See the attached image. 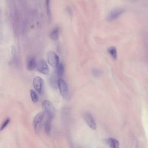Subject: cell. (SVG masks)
Returning <instances> with one entry per match:
<instances>
[{
	"mask_svg": "<svg viewBox=\"0 0 148 148\" xmlns=\"http://www.w3.org/2000/svg\"><path fill=\"white\" fill-rule=\"evenodd\" d=\"M50 0H46V10L48 17L50 18L51 14H50Z\"/></svg>",
	"mask_w": 148,
	"mask_h": 148,
	"instance_id": "17",
	"label": "cell"
},
{
	"mask_svg": "<svg viewBox=\"0 0 148 148\" xmlns=\"http://www.w3.org/2000/svg\"><path fill=\"white\" fill-rule=\"evenodd\" d=\"M103 143L112 148H118L119 147V143L116 139L112 138H108L103 140Z\"/></svg>",
	"mask_w": 148,
	"mask_h": 148,
	"instance_id": "10",
	"label": "cell"
},
{
	"mask_svg": "<svg viewBox=\"0 0 148 148\" xmlns=\"http://www.w3.org/2000/svg\"><path fill=\"white\" fill-rule=\"evenodd\" d=\"M33 88L39 94L43 93L44 89V81L40 77H36L33 80Z\"/></svg>",
	"mask_w": 148,
	"mask_h": 148,
	"instance_id": "6",
	"label": "cell"
},
{
	"mask_svg": "<svg viewBox=\"0 0 148 148\" xmlns=\"http://www.w3.org/2000/svg\"><path fill=\"white\" fill-rule=\"evenodd\" d=\"M37 63L35 57L31 56L28 58L26 60V68L28 70L32 71L34 70L37 66Z\"/></svg>",
	"mask_w": 148,
	"mask_h": 148,
	"instance_id": "9",
	"label": "cell"
},
{
	"mask_svg": "<svg viewBox=\"0 0 148 148\" xmlns=\"http://www.w3.org/2000/svg\"><path fill=\"white\" fill-rule=\"evenodd\" d=\"M46 60L49 65L56 68L60 63L59 57L53 51H49L46 55Z\"/></svg>",
	"mask_w": 148,
	"mask_h": 148,
	"instance_id": "3",
	"label": "cell"
},
{
	"mask_svg": "<svg viewBox=\"0 0 148 148\" xmlns=\"http://www.w3.org/2000/svg\"><path fill=\"white\" fill-rule=\"evenodd\" d=\"M30 95H31V99L32 102L34 103H37L39 101V97L36 93V92L33 90H30Z\"/></svg>",
	"mask_w": 148,
	"mask_h": 148,
	"instance_id": "16",
	"label": "cell"
},
{
	"mask_svg": "<svg viewBox=\"0 0 148 148\" xmlns=\"http://www.w3.org/2000/svg\"><path fill=\"white\" fill-rule=\"evenodd\" d=\"M56 74L58 77H61L64 74V64L60 62L56 67Z\"/></svg>",
	"mask_w": 148,
	"mask_h": 148,
	"instance_id": "13",
	"label": "cell"
},
{
	"mask_svg": "<svg viewBox=\"0 0 148 148\" xmlns=\"http://www.w3.org/2000/svg\"><path fill=\"white\" fill-rule=\"evenodd\" d=\"M108 52L111 57L113 58L114 60H116L117 58V52L116 48L114 46H111L108 49Z\"/></svg>",
	"mask_w": 148,
	"mask_h": 148,
	"instance_id": "15",
	"label": "cell"
},
{
	"mask_svg": "<svg viewBox=\"0 0 148 148\" xmlns=\"http://www.w3.org/2000/svg\"><path fill=\"white\" fill-rule=\"evenodd\" d=\"M57 77H58L57 74L52 75L50 78V84L52 88L56 89L58 86V79H57Z\"/></svg>",
	"mask_w": 148,
	"mask_h": 148,
	"instance_id": "12",
	"label": "cell"
},
{
	"mask_svg": "<svg viewBox=\"0 0 148 148\" xmlns=\"http://www.w3.org/2000/svg\"><path fill=\"white\" fill-rule=\"evenodd\" d=\"M58 87L59 88L61 95L64 99H66L69 96V91L66 82L61 78L58 79Z\"/></svg>",
	"mask_w": 148,
	"mask_h": 148,
	"instance_id": "5",
	"label": "cell"
},
{
	"mask_svg": "<svg viewBox=\"0 0 148 148\" xmlns=\"http://www.w3.org/2000/svg\"><path fill=\"white\" fill-rule=\"evenodd\" d=\"M42 105L46 116L53 119L55 116V109L53 104L50 101L45 100L43 102Z\"/></svg>",
	"mask_w": 148,
	"mask_h": 148,
	"instance_id": "2",
	"label": "cell"
},
{
	"mask_svg": "<svg viewBox=\"0 0 148 148\" xmlns=\"http://www.w3.org/2000/svg\"><path fill=\"white\" fill-rule=\"evenodd\" d=\"M11 54H12V59L13 60H15V59L16 58L17 53H16V48L14 46H12L11 47Z\"/></svg>",
	"mask_w": 148,
	"mask_h": 148,
	"instance_id": "19",
	"label": "cell"
},
{
	"mask_svg": "<svg viewBox=\"0 0 148 148\" xmlns=\"http://www.w3.org/2000/svg\"><path fill=\"white\" fill-rule=\"evenodd\" d=\"M132 1H135V0H132Z\"/></svg>",
	"mask_w": 148,
	"mask_h": 148,
	"instance_id": "21",
	"label": "cell"
},
{
	"mask_svg": "<svg viewBox=\"0 0 148 148\" xmlns=\"http://www.w3.org/2000/svg\"><path fill=\"white\" fill-rule=\"evenodd\" d=\"M93 73L94 75L96 76H98L100 74V72H99V70H95L93 72Z\"/></svg>",
	"mask_w": 148,
	"mask_h": 148,
	"instance_id": "20",
	"label": "cell"
},
{
	"mask_svg": "<svg viewBox=\"0 0 148 148\" xmlns=\"http://www.w3.org/2000/svg\"><path fill=\"white\" fill-rule=\"evenodd\" d=\"M10 121V119L9 118H7L4 120V123H2L1 127V131H2L4 130V129L5 128L6 126L8 125V124L9 123Z\"/></svg>",
	"mask_w": 148,
	"mask_h": 148,
	"instance_id": "18",
	"label": "cell"
},
{
	"mask_svg": "<svg viewBox=\"0 0 148 148\" xmlns=\"http://www.w3.org/2000/svg\"><path fill=\"white\" fill-rule=\"evenodd\" d=\"M124 9L123 8H117L114 9L108 15L106 20L107 21L110 22L115 21L119 17H120L124 13Z\"/></svg>",
	"mask_w": 148,
	"mask_h": 148,
	"instance_id": "4",
	"label": "cell"
},
{
	"mask_svg": "<svg viewBox=\"0 0 148 148\" xmlns=\"http://www.w3.org/2000/svg\"><path fill=\"white\" fill-rule=\"evenodd\" d=\"M52 119H50L48 116V117L44 123V131L47 135H50L51 131V120Z\"/></svg>",
	"mask_w": 148,
	"mask_h": 148,
	"instance_id": "11",
	"label": "cell"
},
{
	"mask_svg": "<svg viewBox=\"0 0 148 148\" xmlns=\"http://www.w3.org/2000/svg\"><path fill=\"white\" fill-rule=\"evenodd\" d=\"M83 119L86 124L89 127L93 130H96L97 125L96 123L94 118L91 114L89 113H86L84 114L83 116Z\"/></svg>",
	"mask_w": 148,
	"mask_h": 148,
	"instance_id": "7",
	"label": "cell"
},
{
	"mask_svg": "<svg viewBox=\"0 0 148 148\" xmlns=\"http://www.w3.org/2000/svg\"><path fill=\"white\" fill-rule=\"evenodd\" d=\"M59 30L58 28H55L52 31L50 35V38H51L52 40L54 41H57L58 40L59 38Z\"/></svg>",
	"mask_w": 148,
	"mask_h": 148,
	"instance_id": "14",
	"label": "cell"
},
{
	"mask_svg": "<svg viewBox=\"0 0 148 148\" xmlns=\"http://www.w3.org/2000/svg\"><path fill=\"white\" fill-rule=\"evenodd\" d=\"M45 115V112H41L37 114L34 118L33 124L34 130L37 134H39L40 130L44 124V119Z\"/></svg>",
	"mask_w": 148,
	"mask_h": 148,
	"instance_id": "1",
	"label": "cell"
},
{
	"mask_svg": "<svg viewBox=\"0 0 148 148\" xmlns=\"http://www.w3.org/2000/svg\"><path fill=\"white\" fill-rule=\"evenodd\" d=\"M37 69L40 73L48 75L49 73V68L48 64L44 60H40L37 63Z\"/></svg>",
	"mask_w": 148,
	"mask_h": 148,
	"instance_id": "8",
	"label": "cell"
}]
</instances>
